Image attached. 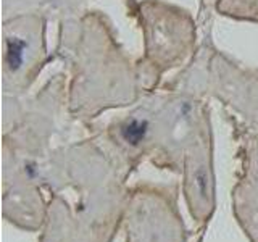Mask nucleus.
<instances>
[{
    "label": "nucleus",
    "mask_w": 258,
    "mask_h": 242,
    "mask_svg": "<svg viewBox=\"0 0 258 242\" xmlns=\"http://www.w3.org/2000/svg\"><path fill=\"white\" fill-rule=\"evenodd\" d=\"M23 50H24V42H21L20 39H12L8 42V52H7V58L10 63L12 68H18L20 63L23 60Z\"/></svg>",
    "instance_id": "1"
},
{
    "label": "nucleus",
    "mask_w": 258,
    "mask_h": 242,
    "mask_svg": "<svg viewBox=\"0 0 258 242\" xmlns=\"http://www.w3.org/2000/svg\"><path fill=\"white\" fill-rule=\"evenodd\" d=\"M145 131H147V126L145 123H139V121H133V123H129L124 131H123V136L127 142L131 144H137L141 139H144L145 136Z\"/></svg>",
    "instance_id": "2"
}]
</instances>
